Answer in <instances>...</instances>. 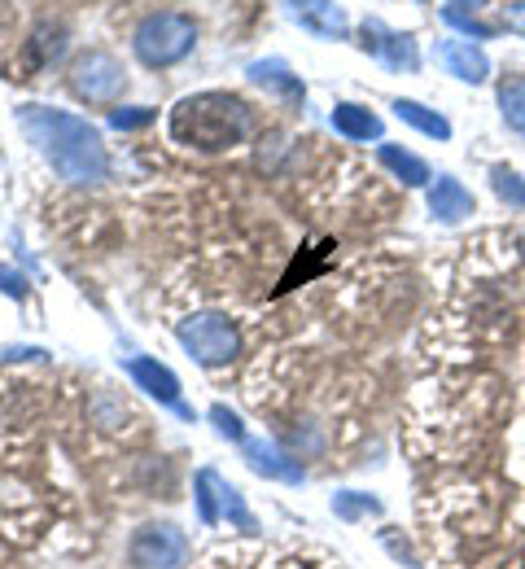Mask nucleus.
Instances as JSON below:
<instances>
[{"instance_id": "nucleus-6", "label": "nucleus", "mask_w": 525, "mask_h": 569, "mask_svg": "<svg viewBox=\"0 0 525 569\" xmlns=\"http://www.w3.org/2000/svg\"><path fill=\"white\" fill-rule=\"evenodd\" d=\"M189 561V539L175 526H150L132 539V566L141 569H180Z\"/></svg>"}, {"instance_id": "nucleus-2", "label": "nucleus", "mask_w": 525, "mask_h": 569, "mask_svg": "<svg viewBox=\"0 0 525 569\" xmlns=\"http://www.w3.org/2000/svg\"><path fill=\"white\" fill-rule=\"evenodd\" d=\"M250 128H254V114L232 92H198L171 110V137L180 144L206 149V153L241 144L250 137Z\"/></svg>"}, {"instance_id": "nucleus-4", "label": "nucleus", "mask_w": 525, "mask_h": 569, "mask_svg": "<svg viewBox=\"0 0 525 569\" xmlns=\"http://www.w3.org/2000/svg\"><path fill=\"white\" fill-rule=\"evenodd\" d=\"M175 333H180L184 351L198 359V363H206V368H220V363H232V359L241 356V338H236V329H232L228 316H193V320H180Z\"/></svg>"}, {"instance_id": "nucleus-5", "label": "nucleus", "mask_w": 525, "mask_h": 569, "mask_svg": "<svg viewBox=\"0 0 525 569\" xmlns=\"http://www.w3.org/2000/svg\"><path fill=\"white\" fill-rule=\"evenodd\" d=\"M71 88L83 101H114L128 88V71L110 53H83L71 67Z\"/></svg>"}, {"instance_id": "nucleus-22", "label": "nucleus", "mask_w": 525, "mask_h": 569, "mask_svg": "<svg viewBox=\"0 0 525 569\" xmlns=\"http://www.w3.org/2000/svg\"><path fill=\"white\" fill-rule=\"evenodd\" d=\"M443 18H447L455 31H464V36H473V40H495V27L491 22H477L468 9H443Z\"/></svg>"}, {"instance_id": "nucleus-28", "label": "nucleus", "mask_w": 525, "mask_h": 569, "mask_svg": "<svg viewBox=\"0 0 525 569\" xmlns=\"http://www.w3.org/2000/svg\"><path fill=\"white\" fill-rule=\"evenodd\" d=\"M522 259H525V237H522Z\"/></svg>"}, {"instance_id": "nucleus-13", "label": "nucleus", "mask_w": 525, "mask_h": 569, "mask_svg": "<svg viewBox=\"0 0 525 569\" xmlns=\"http://www.w3.org/2000/svg\"><path fill=\"white\" fill-rule=\"evenodd\" d=\"M250 79L259 83V88H267V92H276L281 101H290V106H302V97H306V88H302V79L281 58H267V62H250Z\"/></svg>"}, {"instance_id": "nucleus-24", "label": "nucleus", "mask_w": 525, "mask_h": 569, "mask_svg": "<svg viewBox=\"0 0 525 569\" xmlns=\"http://www.w3.org/2000/svg\"><path fill=\"white\" fill-rule=\"evenodd\" d=\"M211 421H215V429H220L224 438H232V442H245V429H241V421H236V412H228L224 403H215V408H211Z\"/></svg>"}, {"instance_id": "nucleus-16", "label": "nucleus", "mask_w": 525, "mask_h": 569, "mask_svg": "<svg viewBox=\"0 0 525 569\" xmlns=\"http://www.w3.org/2000/svg\"><path fill=\"white\" fill-rule=\"evenodd\" d=\"M381 162L407 184V189H421V184H430L434 180V171H430V162H421L416 153H407V149H398V144H381Z\"/></svg>"}, {"instance_id": "nucleus-23", "label": "nucleus", "mask_w": 525, "mask_h": 569, "mask_svg": "<svg viewBox=\"0 0 525 569\" xmlns=\"http://www.w3.org/2000/svg\"><path fill=\"white\" fill-rule=\"evenodd\" d=\"M110 123H114L119 132H132V128L153 123V110H145V106H128V110H114V114H110Z\"/></svg>"}, {"instance_id": "nucleus-14", "label": "nucleus", "mask_w": 525, "mask_h": 569, "mask_svg": "<svg viewBox=\"0 0 525 569\" xmlns=\"http://www.w3.org/2000/svg\"><path fill=\"white\" fill-rule=\"evenodd\" d=\"M245 456H250L254 473H267V478H281V482H302V469L276 442H245Z\"/></svg>"}, {"instance_id": "nucleus-26", "label": "nucleus", "mask_w": 525, "mask_h": 569, "mask_svg": "<svg viewBox=\"0 0 525 569\" xmlns=\"http://www.w3.org/2000/svg\"><path fill=\"white\" fill-rule=\"evenodd\" d=\"M508 27L525 36V0H513V4H508Z\"/></svg>"}, {"instance_id": "nucleus-17", "label": "nucleus", "mask_w": 525, "mask_h": 569, "mask_svg": "<svg viewBox=\"0 0 525 569\" xmlns=\"http://www.w3.org/2000/svg\"><path fill=\"white\" fill-rule=\"evenodd\" d=\"M394 114H398L403 123H412L416 132L434 137V141H451V123L443 119V114H438V110L421 106V101H394Z\"/></svg>"}, {"instance_id": "nucleus-12", "label": "nucleus", "mask_w": 525, "mask_h": 569, "mask_svg": "<svg viewBox=\"0 0 525 569\" xmlns=\"http://www.w3.org/2000/svg\"><path fill=\"white\" fill-rule=\"evenodd\" d=\"M430 211L443 223H460L473 214V193L455 176H438V180H430Z\"/></svg>"}, {"instance_id": "nucleus-20", "label": "nucleus", "mask_w": 525, "mask_h": 569, "mask_svg": "<svg viewBox=\"0 0 525 569\" xmlns=\"http://www.w3.org/2000/svg\"><path fill=\"white\" fill-rule=\"evenodd\" d=\"M491 184H495V193L508 202V207H517V211H525V180L513 171V167H491Z\"/></svg>"}, {"instance_id": "nucleus-27", "label": "nucleus", "mask_w": 525, "mask_h": 569, "mask_svg": "<svg viewBox=\"0 0 525 569\" xmlns=\"http://www.w3.org/2000/svg\"><path fill=\"white\" fill-rule=\"evenodd\" d=\"M451 9H482V4H486V0H447Z\"/></svg>"}, {"instance_id": "nucleus-21", "label": "nucleus", "mask_w": 525, "mask_h": 569, "mask_svg": "<svg viewBox=\"0 0 525 569\" xmlns=\"http://www.w3.org/2000/svg\"><path fill=\"white\" fill-rule=\"evenodd\" d=\"M333 512L342 521H360V517H381V503L368 496H355V491H342V496H333Z\"/></svg>"}, {"instance_id": "nucleus-11", "label": "nucleus", "mask_w": 525, "mask_h": 569, "mask_svg": "<svg viewBox=\"0 0 525 569\" xmlns=\"http://www.w3.org/2000/svg\"><path fill=\"white\" fill-rule=\"evenodd\" d=\"M438 58H443V67H447L455 79H464V83H486V79H491V58H486L473 40H443V44H438Z\"/></svg>"}, {"instance_id": "nucleus-8", "label": "nucleus", "mask_w": 525, "mask_h": 569, "mask_svg": "<svg viewBox=\"0 0 525 569\" xmlns=\"http://www.w3.org/2000/svg\"><path fill=\"white\" fill-rule=\"evenodd\" d=\"M364 49L373 53L381 67H390V71H407L416 74L421 67V53H416V40L412 36H403V31H390L385 22H364Z\"/></svg>"}, {"instance_id": "nucleus-7", "label": "nucleus", "mask_w": 525, "mask_h": 569, "mask_svg": "<svg viewBox=\"0 0 525 569\" xmlns=\"http://www.w3.org/2000/svg\"><path fill=\"white\" fill-rule=\"evenodd\" d=\"M198 517H202L206 526H215L220 517H228L236 530H254L250 508H245L241 496H236L228 482H220L211 469H202V473H198Z\"/></svg>"}, {"instance_id": "nucleus-1", "label": "nucleus", "mask_w": 525, "mask_h": 569, "mask_svg": "<svg viewBox=\"0 0 525 569\" xmlns=\"http://www.w3.org/2000/svg\"><path fill=\"white\" fill-rule=\"evenodd\" d=\"M22 132L31 144L53 162V171L67 184H97L105 180V149H101V132L67 110H49V106H22L18 110Z\"/></svg>"}, {"instance_id": "nucleus-18", "label": "nucleus", "mask_w": 525, "mask_h": 569, "mask_svg": "<svg viewBox=\"0 0 525 569\" xmlns=\"http://www.w3.org/2000/svg\"><path fill=\"white\" fill-rule=\"evenodd\" d=\"M499 114H504V123L517 132V137H525V79L522 74H508L504 83H499Z\"/></svg>"}, {"instance_id": "nucleus-25", "label": "nucleus", "mask_w": 525, "mask_h": 569, "mask_svg": "<svg viewBox=\"0 0 525 569\" xmlns=\"http://www.w3.org/2000/svg\"><path fill=\"white\" fill-rule=\"evenodd\" d=\"M0 284H4V293H9V298H22V293H27V284H22V277H13L9 268H0Z\"/></svg>"}, {"instance_id": "nucleus-3", "label": "nucleus", "mask_w": 525, "mask_h": 569, "mask_svg": "<svg viewBox=\"0 0 525 569\" xmlns=\"http://www.w3.org/2000/svg\"><path fill=\"white\" fill-rule=\"evenodd\" d=\"M132 44H137V58H141L145 67H171V62L189 58V49L198 44V27H193V18L162 9V13H150V18L137 27Z\"/></svg>"}, {"instance_id": "nucleus-9", "label": "nucleus", "mask_w": 525, "mask_h": 569, "mask_svg": "<svg viewBox=\"0 0 525 569\" xmlns=\"http://www.w3.org/2000/svg\"><path fill=\"white\" fill-rule=\"evenodd\" d=\"M281 4H285V13L299 22L302 31L320 36V40H346V31H351V22H346L337 0H281Z\"/></svg>"}, {"instance_id": "nucleus-19", "label": "nucleus", "mask_w": 525, "mask_h": 569, "mask_svg": "<svg viewBox=\"0 0 525 569\" xmlns=\"http://www.w3.org/2000/svg\"><path fill=\"white\" fill-rule=\"evenodd\" d=\"M62 49H67V27H53V22H40V27H36V36L27 40L31 67H49Z\"/></svg>"}, {"instance_id": "nucleus-15", "label": "nucleus", "mask_w": 525, "mask_h": 569, "mask_svg": "<svg viewBox=\"0 0 525 569\" xmlns=\"http://www.w3.org/2000/svg\"><path fill=\"white\" fill-rule=\"evenodd\" d=\"M333 128L346 141H381V119H376L373 110H364V106H351V101L333 106Z\"/></svg>"}, {"instance_id": "nucleus-10", "label": "nucleus", "mask_w": 525, "mask_h": 569, "mask_svg": "<svg viewBox=\"0 0 525 569\" xmlns=\"http://www.w3.org/2000/svg\"><path fill=\"white\" fill-rule=\"evenodd\" d=\"M128 372H132V381L141 386V390H150L153 399H162V403H171L180 417H193L184 403H180V381H175V372L171 368H162L158 359H145V356H137V359H128Z\"/></svg>"}]
</instances>
